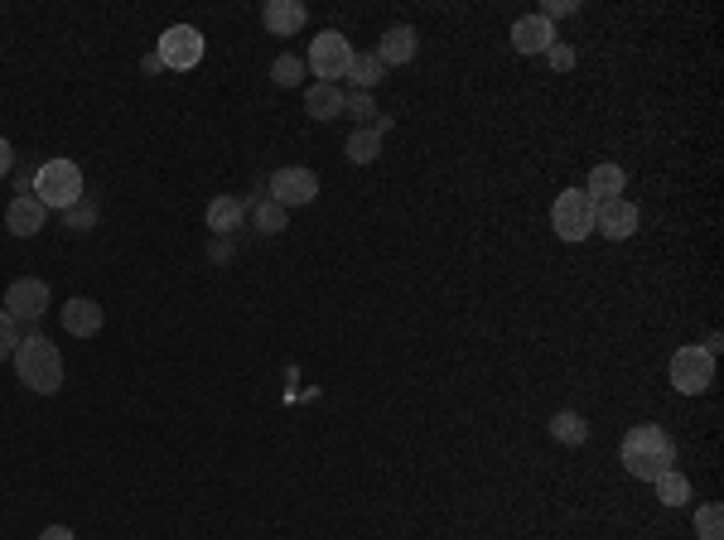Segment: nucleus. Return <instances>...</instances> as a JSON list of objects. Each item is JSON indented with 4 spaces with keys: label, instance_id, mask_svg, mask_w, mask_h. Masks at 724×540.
<instances>
[{
    "label": "nucleus",
    "instance_id": "f257e3e1",
    "mask_svg": "<svg viewBox=\"0 0 724 540\" xmlns=\"http://www.w3.org/2000/svg\"><path fill=\"white\" fill-rule=\"evenodd\" d=\"M671 463H676V444H671V434L662 425H633V430L623 434V468L633 478L657 483Z\"/></svg>",
    "mask_w": 724,
    "mask_h": 540
},
{
    "label": "nucleus",
    "instance_id": "f03ea898",
    "mask_svg": "<svg viewBox=\"0 0 724 540\" xmlns=\"http://www.w3.org/2000/svg\"><path fill=\"white\" fill-rule=\"evenodd\" d=\"M15 372L25 381L29 391H39V396H54L58 386H63V357L49 338H39V333H29L20 338V348H15Z\"/></svg>",
    "mask_w": 724,
    "mask_h": 540
},
{
    "label": "nucleus",
    "instance_id": "7ed1b4c3",
    "mask_svg": "<svg viewBox=\"0 0 724 540\" xmlns=\"http://www.w3.org/2000/svg\"><path fill=\"white\" fill-rule=\"evenodd\" d=\"M34 198L44 203V208H73V203H83V169L73 160H49L39 164V174H34Z\"/></svg>",
    "mask_w": 724,
    "mask_h": 540
},
{
    "label": "nucleus",
    "instance_id": "20e7f679",
    "mask_svg": "<svg viewBox=\"0 0 724 540\" xmlns=\"http://www.w3.org/2000/svg\"><path fill=\"white\" fill-rule=\"evenodd\" d=\"M551 227H556L560 242H585L594 232V198L585 189H565L551 208Z\"/></svg>",
    "mask_w": 724,
    "mask_h": 540
},
{
    "label": "nucleus",
    "instance_id": "39448f33",
    "mask_svg": "<svg viewBox=\"0 0 724 540\" xmlns=\"http://www.w3.org/2000/svg\"><path fill=\"white\" fill-rule=\"evenodd\" d=\"M671 386L681 391V396H705L710 386H715V357L705 348H681L671 357Z\"/></svg>",
    "mask_w": 724,
    "mask_h": 540
},
{
    "label": "nucleus",
    "instance_id": "423d86ee",
    "mask_svg": "<svg viewBox=\"0 0 724 540\" xmlns=\"http://www.w3.org/2000/svg\"><path fill=\"white\" fill-rule=\"evenodd\" d=\"M353 44L338 34V29H324L314 44H309V68H314V78L319 82H334L338 87V78H348V63H353Z\"/></svg>",
    "mask_w": 724,
    "mask_h": 540
},
{
    "label": "nucleus",
    "instance_id": "0eeeda50",
    "mask_svg": "<svg viewBox=\"0 0 724 540\" xmlns=\"http://www.w3.org/2000/svg\"><path fill=\"white\" fill-rule=\"evenodd\" d=\"M160 68H169V73H194L198 58H203V34H198L194 25H174L160 34Z\"/></svg>",
    "mask_w": 724,
    "mask_h": 540
},
{
    "label": "nucleus",
    "instance_id": "6e6552de",
    "mask_svg": "<svg viewBox=\"0 0 724 540\" xmlns=\"http://www.w3.org/2000/svg\"><path fill=\"white\" fill-rule=\"evenodd\" d=\"M44 309H49V285H44V280H15V285L5 290V314H10L15 324L44 319Z\"/></svg>",
    "mask_w": 724,
    "mask_h": 540
},
{
    "label": "nucleus",
    "instance_id": "1a4fd4ad",
    "mask_svg": "<svg viewBox=\"0 0 724 540\" xmlns=\"http://www.w3.org/2000/svg\"><path fill=\"white\" fill-rule=\"evenodd\" d=\"M271 198H276L280 208L314 203V198H319V179H314V169H300V164H290V169H276V174H271Z\"/></svg>",
    "mask_w": 724,
    "mask_h": 540
},
{
    "label": "nucleus",
    "instance_id": "9d476101",
    "mask_svg": "<svg viewBox=\"0 0 724 540\" xmlns=\"http://www.w3.org/2000/svg\"><path fill=\"white\" fill-rule=\"evenodd\" d=\"M638 208L628 198H609V203H594V232H604L609 242H628L638 232Z\"/></svg>",
    "mask_w": 724,
    "mask_h": 540
},
{
    "label": "nucleus",
    "instance_id": "9b49d317",
    "mask_svg": "<svg viewBox=\"0 0 724 540\" xmlns=\"http://www.w3.org/2000/svg\"><path fill=\"white\" fill-rule=\"evenodd\" d=\"M44 222H49V208H44L34 193H20V198L5 208V227H10L15 237H39Z\"/></svg>",
    "mask_w": 724,
    "mask_h": 540
},
{
    "label": "nucleus",
    "instance_id": "f8f14e48",
    "mask_svg": "<svg viewBox=\"0 0 724 540\" xmlns=\"http://www.w3.org/2000/svg\"><path fill=\"white\" fill-rule=\"evenodd\" d=\"M551 44H556V25L541 20V15H522V20L512 25V49H517V54H546Z\"/></svg>",
    "mask_w": 724,
    "mask_h": 540
},
{
    "label": "nucleus",
    "instance_id": "ddd939ff",
    "mask_svg": "<svg viewBox=\"0 0 724 540\" xmlns=\"http://www.w3.org/2000/svg\"><path fill=\"white\" fill-rule=\"evenodd\" d=\"M261 25L271 29L276 39H290V34L305 29V5L300 0H266L261 5Z\"/></svg>",
    "mask_w": 724,
    "mask_h": 540
},
{
    "label": "nucleus",
    "instance_id": "4468645a",
    "mask_svg": "<svg viewBox=\"0 0 724 540\" xmlns=\"http://www.w3.org/2000/svg\"><path fill=\"white\" fill-rule=\"evenodd\" d=\"M63 328H68L73 338H92V333L102 328V304H97V299L73 295L68 304H63Z\"/></svg>",
    "mask_w": 724,
    "mask_h": 540
},
{
    "label": "nucleus",
    "instance_id": "2eb2a0df",
    "mask_svg": "<svg viewBox=\"0 0 724 540\" xmlns=\"http://www.w3.org/2000/svg\"><path fill=\"white\" fill-rule=\"evenodd\" d=\"M416 49H420V44H416V29H411V25H391L387 34H382V44H377L372 54H377V58H382V63L391 68V63H411V58H416Z\"/></svg>",
    "mask_w": 724,
    "mask_h": 540
},
{
    "label": "nucleus",
    "instance_id": "dca6fc26",
    "mask_svg": "<svg viewBox=\"0 0 724 540\" xmlns=\"http://www.w3.org/2000/svg\"><path fill=\"white\" fill-rule=\"evenodd\" d=\"M623 184H628V174H623L618 164H594V169H589L585 193L594 198V203H609V198H623Z\"/></svg>",
    "mask_w": 724,
    "mask_h": 540
},
{
    "label": "nucleus",
    "instance_id": "f3484780",
    "mask_svg": "<svg viewBox=\"0 0 724 540\" xmlns=\"http://www.w3.org/2000/svg\"><path fill=\"white\" fill-rule=\"evenodd\" d=\"M242 217H247V203H242V198H232V193H223V198H213V203H208V227H213L218 237H232V232L242 227Z\"/></svg>",
    "mask_w": 724,
    "mask_h": 540
},
{
    "label": "nucleus",
    "instance_id": "a211bd4d",
    "mask_svg": "<svg viewBox=\"0 0 724 540\" xmlns=\"http://www.w3.org/2000/svg\"><path fill=\"white\" fill-rule=\"evenodd\" d=\"M305 111L314 121H334V116H343V92L334 82H314L305 92Z\"/></svg>",
    "mask_w": 724,
    "mask_h": 540
},
{
    "label": "nucleus",
    "instance_id": "6ab92c4d",
    "mask_svg": "<svg viewBox=\"0 0 724 540\" xmlns=\"http://www.w3.org/2000/svg\"><path fill=\"white\" fill-rule=\"evenodd\" d=\"M391 121H382V126H362V131H353L348 135V145H343V150H348V160L353 164H372L377 160V155H382V131H387Z\"/></svg>",
    "mask_w": 724,
    "mask_h": 540
},
{
    "label": "nucleus",
    "instance_id": "aec40b11",
    "mask_svg": "<svg viewBox=\"0 0 724 540\" xmlns=\"http://www.w3.org/2000/svg\"><path fill=\"white\" fill-rule=\"evenodd\" d=\"M387 78V63L377 54H353V63H348V82L358 87V92H367V87H377V82Z\"/></svg>",
    "mask_w": 724,
    "mask_h": 540
},
{
    "label": "nucleus",
    "instance_id": "412c9836",
    "mask_svg": "<svg viewBox=\"0 0 724 540\" xmlns=\"http://www.w3.org/2000/svg\"><path fill=\"white\" fill-rule=\"evenodd\" d=\"M551 439H560V444H585V439H589L585 415H575V410H560V415H551Z\"/></svg>",
    "mask_w": 724,
    "mask_h": 540
},
{
    "label": "nucleus",
    "instance_id": "4be33fe9",
    "mask_svg": "<svg viewBox=\"0 0 724 540\" xmlns=\"http://www.w3.org/2000/svg\"><path fill=\"white\" fill-rule=\"evenodd\" d=\"M657 502H662V507H686V502H691V483H686L676 468H667V473L657 478Z\"/></svg>",
    "mask_w": 724,
    "mask_h": 540
},
{
    "label": "nucleus",
    "instance_id": "5701e85b",
    "mask_svg": "<svg viewBox=\"0 0 724 540\" xmlns=\"http://www.w3.org/2000/svg\"><path fill=\"white\" fill-rule=\"evenodd\" d=\"M696 531H700V540H724V507L720 502L696 507Z\"/></svg>",
    "mask_w": 724,
    "mask_h": 540
},
{
    "label": "nucleus",
    "instance_id": "b1692460",
    "mask_svg": "<svg viewBox=\"0 0 724 540\" xmlns=\"http://www.w3.org/2000/svg\"><path fill=\"white\" fill-rule=\"evenodd\" d=\"M300 78H305V58L280 54L276 63H271V82H276V87H300Z\"/></svg>",
    "mask_w": 724,
    "mask_h": 540
},
{
    "label": "nucleus",
    "instance_id": "393cba45",
    "mask_svg": "<svg viewBox=\"0 0 724 540\" xmlns=\"http://www.w3.org/2000/svg\"><path fill=\"white\" fill-rule=\"evenodd\" d=\"M256 227H261L266 237L285 232V208H280L276 198H261V203H256Z\"/></svg>",
    "mask_w": 724,
    "mask_h": 540
},
{
    "label": "nucleus",
    "instance_id": "a878e982",
    "mask_svg": "<svg viewBox=\"0 0 724 540\" xmlns=\"http://www.w3.org/2000/svg\"><path fill=\"white\" fill-rule=\"evenodd\" d=\"M15 348H20V324L0 309V362H5V357H15Z\"/></svg>",
    "mask_w": 724,
    "mask_h": 540
},
{
    "label": "nucleus",
    "instance_id": "bb28decb",
    "mask_svg": "<svg viewBox=\"0 0 724 540\" xmlns=\"http://www.w3.org/2000/svg\"><path fill=\"white\" fill-rule=\"evenodd\" d=\"M343 111L358 116V121H372V116H377V102H372L367 92H348V97H343Z\"/></svg>",
    "mask_w": 724,
    "mask_h": 540
},
{
    "label": "nucleus",
    "instance_id": "cd10ccee",
    "mask_svg": "<svg viewBox=\"0 0 724 540\" xmlns=\"http://www.w3.org/2000/svg\"><path fill=\"white\" fill-rule=\"evenodd\" d=\"M92 222H97V208H92V203H87V208H78V203L68 208V227H73V232H87Z\"/></svg>",
    "mask_w": 724,
    "mask_h": 540
},
{
    "label": "nucleus",
    "instance_id": "c85d7f7f",
    "mask_svg": "<svg viewBox=\"0 0 724 540\" xmlns=\"http://www.w3.org/2000/svg\"><path fill=\"white\" fill-rule=\"evenodd\" d=\"M546 54H551V68H560V73H565V68H575V49H570V44H551Z\"/></svg>",
    "mask_w": 724,
    "mask_h": 540
},
{
    "label": "nucleus",
    "instance_id": "c756f323",
    "mask_svg": "<svg viewBox=\"0 0 724 540\" xmlns=\"http://www.w3.org/2000/svg\"><path fill=\"white\" fill-rule=\"evenodd\" d=\"M575 10V0H551V5H541V20H556V15H570Z\"/></svg>",
    "mask_w": 724,
    "mask_h": 540
},
{
    "label": "nucleus",
    "instance_id": "7c9ffc66",
    "mask_svg": "<svg viewBox=\"0 0 724 540\" xmlns=\"http://www.w3.org/2000/svg\"><path fill=\"white\" fill-rule=\"evenodd\" d=\"M15 169V150H10V140L0 135V174H10Z\"/></svg>",
    "mask_w": 724,
    "mask_h": 540
},
{
    "label": "nucleus",
    "instance_id": "2f4dec72",
    "mask_svg": "<svg viewBox=\"0 0 724 540\" xmlns=\"http://www.w3.org/2000/svg\"><path fill=\"white\" fill-rule=\"evenodd\" d=\"M39 540H78V536H73L68 526H44V531H39Z\"/></svg>",
    "mask_w": 724,
    "mask_h": 540
}]
</instances>
